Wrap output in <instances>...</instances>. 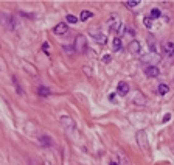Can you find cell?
<instances>
[{"label": "cell", "instance_id": "cell-3", "mask_svg": "<svg viewBox=\"0 0 174 165\" xmlns=\"http://www.w3.org/2000/svg\"><path fill=\"white\" fill-rule=\"evenodd\" d=\"M117 92L120 93V95H128L129 93V84L126 81H120L118 82V86H117Z\"/></svg>", "mask_w": 174, "mask_h": 165}, {"label": "cell", "instance_id": "cell-6", "mask_svg": "<svg viewBox=\"0 0 174 165\" xmlns=\"http://www.w3.org/2000/svg\"><path fill=\"white\" fill-rule=\"evenodd\" d=\"M140 50H141V45H140V42L138 41H132L129 44V51L132 53V55H138Z\"/></svg>", "mask_w": 174, "mask_h": 165}, {"label": "cell", "instance_id": "cell-7", "mask_svg": "<svg viewBox=\"0 0 174 165\" xmlns=\"http://www.w3.org/2000/svg\"><path fill=\"white\" fill-rule=\"evenodd\" d=\"M90 35L93 36V39L98 42V44H106L107 41V38H106V35H103V33H96V31H90Z\"/></svg>", "mask_w": 174, "mask_h": 165}, {"label": "cell", "instance_id": "cell-13", "mask_svg": "<svg viewBox=\"0 0 174 165\" xmlns=\"http://www.w3.org/2000/svg\"><path fill=\"white\" fill-rule=\"evenodd\" d=\"M38 93H39L41 97H47V95H50V89L41 86V87H38Z\"/></svg>", "mask_w": 174, "mask_h": 165}, {"label": "cell", "instance_id": "cell-17", "mask_svg": "<svg viewBox=\"0 0 174 165\" xmlns=\"http://www.w3.org/2000/svg\"><path fill=\"white\" fill-rule=\"evenodd\" d=\"M170 119H171V114H165V117H163V123L170 122Z\"/></svg>", "mask_w": 174, "mask_h": 165}, {"label": "cell", "instance_id": "cell-11", "mask_svg": "<svg viewBox=\"0 0 174 165\" xmlns=\"http://www.w3.org/2000/svg\"><path fill=\"white\" fill-rule=\"evenodd\" d=\"M157 90H159L160 95H166V93L170 92V87H168V84H160V86L157 87Z\"/></svg>", "mask_w": 174, "mask_h": 165}, {"label": "cell", "instance_id": "cell-10", "mask_svg": "<svg viewBox=\"0 0 174 165\" xmlns=\"http://www.w3.org/2000/svg\"><path fill=\"white\" fill-rule=\"evenodd\" d=\"M121 48V39L120 38H115L112 41V51H118Z\"/></svg>", "mask_w": 174, "mask_h": 165}, {"label": "cell", "instance_id": "cell-9", "mask_svg": "<svg viewBox=\"0 0 174 165\" xmlns=\"http://www.w3.org/2000/svg\"><path fill=\"white\" fill-rule=\"evenodd\" d=\"M90 17H93V13H92V11H86V9H84V11L81 13V16H79V20H83V22H87Z\"/></svg>", "mask_w": 174, "mask_h": 165}, {"label": "cell", "instance_id": "cell-12", "mask_svg": "<svg viewBox=\"0 0 174 165\" xmlns=\"http://www.w3.org/2000/svg\"><path fill=\"white\" fill-rule=\"evenodd\" d=\"M125 5H126L128 8L132 9V8H137V6L140 5V0H126V2H125Z\"/></svg>", "mask_w": 174, "mask_h": 165}, {"label": "cell", "instance_id": "cell-4", "mask_svg": "<svg viewBox=\"0 0 174 165\" xmlns=\"http://www.w3.org/2000/svg\"><path fill=\"white\" fill-rule=\"evenodd\" d=\"M162 50L166 56H173L174 55V42H165L162 45Z\"/></svg>", "mask_w": 174, "mask_h": 165}, {"label": "cell", "instance_id": "cell-15", "mask_svg": "<svg viewBox=\"0 0 174 165\" xmlns=\"http://www.w3.org/2000/svg\"><path fill=\"white\" fill-rule=\"evenodd\" d=\"M162 14H160V11L157 9V8H154L152 11H151V19H159Z\"/></svg>", "mask_w": 174, "mask_h": 165}, {"label": "cell", "instance_id": "cell-16", "mask_svg": "<svg viewBox=\"0 0 174 165\" xmlns=\"http://www.w3.org/2000/svg\"><path fill=\"white\" fill-rule=\"evenodd\" d=\"M143 24H145V27H148V28H151V25H152L151 19H148V17H145V19H143Z\"/></svg>", "mask_w": 174, "mask_h": 165}, {"label": "cell", "instance_id": "cell-5", "mask_svg": "<svg viewBox=\"0 0 174 165\" xmlns=\"http://www.w3.org/2000/svg\"><path fill=\"white\" fill-rule=\"evenodd\" d=\"M137 140H138V145H140L143 150H148V146H146V134H145V131H140V132L137 134Z\"/></svg>", "mask_w": 174, "mask_h": 165}, {"label": "cell", "instance_id": "cell-1", "mask_svg": "<svg viewBox=\"0 0 174 165\" xmlns=\"http://www.w3.org/2000/svg\"><path fill=\"white\" fill-rule=\"evenodd\" d=\"M159 73H160V70H159V67H156V66H146V67H145V75L149 77V78L159 77Z\"/></svg>", "mask_w": 174, "mask_h": 165}, {"label": "cell", "instance_id": "cell-18", "mask_svg": "<svg viewBox=\"0 0 174 165\" xmlns=\"http://www.w3.org/2000/svg\"><path fill=\"white\" fill-rule=\"evenodd\" d=\"M110 61V55H106L104 58H103V62H109Z\"/></svg>", "mask_w": 174, "mask_h": 165}, {"label": "cell", "instance_id": "cell-8", "mask_svg": "<svg viewBox=\"0 0 174 165\" xmlns=\"http://www.w3.org/2000/svg\"><path fill=\"white\" fill-rule=\"evenodd\" d=\"M76 41H78V50H79V51H84V45H86V38H84L83 35H79V36L76 38Z\"/></svg>", "mask_w": 174, "mask_h": 165}, {"label": "cell", "instance_id": "cell-19", "mask_svg": "<svg viewBox=\"0 0 174 165\" xmlns=\"http://www.w3.org/2000/svg\"><path fill=\"white\" fill-rule=\"evenodd\" d=\"M109 100L114 101V100H115V93H110V95H109Z\"/></svg>", "mask_w": 174, "mask_h": 165}, {"label": "cell", "instance_id": "cell-2", "mask_svg": "<svg viewBox=\"0 0 174 165\" xmlns=\"http://www.w3.org/2000/svg\"><path fill=\"white\" fill-rule=\"evenodd\" d=\"M67 31H69V27H67V24H58V25L53 28V33H54L56 36L67 35Z\"/></svg>", "mask_w": 174, "mask_h": 165}, {"label": "cell", "instance_id": "cell-20", "mask_svg": "<svg viewBox=\"0 0 174 165\" xmlns=\"http://www.w3.org/2000/svg\"><path fill=\"white\" fill-rule=\"evenodd\" d=\"M109 165H118V164H115V162H110V164H109Z\"/></svg>", "mask_w": 174, "mask_h": 165}, {"label": "cell", "instance_id": "cell-14", "mask_svg": "<svg viewBox=\"0 0 174 165\" xmlns=\"http://www.w3.org/2000/svg\"><path fill=\"white\" fill-rule=\"evenodd\" d=\"M78 20H79V19H78L76 16H73V14H69V16L65 17V22H67V24H76Z\"/></svg>", "mask_w": 174, "mask_h": 165}]
</instances>
